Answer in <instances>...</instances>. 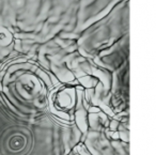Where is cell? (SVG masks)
Wrapping results in <instances>:
<instances>
[{"instance_id":"obj_1","label":"cell","mask_w":156,"mask_h":155,"mask_svg":"<svg viewBox=\"0 0 156 155\" xmlns=\"http://www.w3.org/2000/svg\"><path fill=\"white\" fill-rule=\"evenodd\" d=\"M69 155H81V154H79V153H77V152H76V150H75L73 153H71V154H69Z\"/></svg>"}]
</instances>
